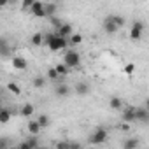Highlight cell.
Here are the masks:
<instances>
[{
	"instance_id": "1",
	"label": "cell",
	"mask_w": 149,
	"mask_h": 149,
	"mask_svg": "<svg viewBox=\"0 0 149 149\" xmlns=\"http://www.w3.org/2000/svg\"><path fill=\"white\" fill-rule=\"evenodd\" d=\"M44 44H47V47L51 51H60L68 46V40L63 37H58L56 33H47V35H44Z\"/></svg>"
},
{
	"instance_id": "2",
	"label": "cell",
	"mask_w": 149,
	"mask_h": 149,
	"mask_svg": "<svg viewBox=\"0 0 149 149\" xmlns=\"http://www.w3.org/2000/svg\"><path fill=\"white\" fill-rule=\"evenodd\" d=\"M79 63H81V56H79V53H77V51H74V49L65 51L63 65H65L67 68H76V67H79Z\"/></svg>"
},
{
	"instance_id": "3",
	"label": "cell",
	"mask_w": 149,
	"mask_h": 149,
	"mask_svg": "<svg viewBox=\"0 0 149 149\" xmlns=\"http://www.w3.org/2000/svg\"><path fill=\"white\" fill-rule=\"evenodd\" d=\"M109 139V132L105 130V128H97L91 135H90V139H88V142L91 144V146H100V144H104L105 140Z\"/></svg>"
},
{
	"instance_id": "4",
	"label": "cell",
	"mask_w": 149,
	"mask_h": 149,
	"mask_svg": "<svg viewBox=\"0 0 149 149\" xmlns=\"http://www.w3.org/2000/svg\"><path fill=\"white\" fill-rule=\"evenodd\" d=\"M30 13L37 18H44L46 16V4L44 2H33L30 7Z\"/></svg>"
},
{
	"instance_id": "5",
	"label": "cell",
	"mask_w": 149,
	"mask_h": 149,
	"mask_svg": "<svg viewBox=\"0 0 149 149\" xmlns=\"http://www.w3.org/2000/svg\"><path fill=\"white\" fill-rule=\"evenodd\" d=\"M11 53H13V47H11L9 40L6 37H0V56L7 58V56H11Z\"/></svg>"
},
{
	"instance_id": "6",
	"label": "cell",
	"mask_w": 149,
	"mask_h": 149,
	"mask_svg": "<svg viewBox=\"0 0 149 149\" xmlns=\"http://www.w3.org/2000/svg\"><path fill=\"white\" fill-rule=\"evenodd\" d=\"M11 63H13V68H16V70H26V67H28V63L23 56H13Z\"/></svg>"
},
{
	"instance_id": "7",
	"label": "cell",
	"mask_w": 149,
	"mask_h": 149,
	"mask_svg": "<svg viewBox=\"0 0 149 149\" xmlns=\"http://www.w3.org/2000/svg\"><path fill=\"white\" fill-rule=\"evenodd\" d=\"M135 121L147 123V121H149V111H147L146 107H137V109H135Z\"/></svg>"
},
{
	"instance_id": "8",
	"label": "cell",
	"mask_w": 149,
	"mask_h": 149,
	"mask_svg": "<svg viewBox=\"0 0 149 149\" xmlns=\"http://www.w3.org/2000/svg\"><path fill=\"white\" fill-rule=\"evenodd\" d=\"M56 35L58 37H63V39H68L72 35V25L70 23H63L58 30H56Z\"/></svg>"
},
{
	"instance_id": "9",
	"label": "cell",
	"mask_w": 149,
	"mask_h": 149,
	"mask_svg": "<svg viewBox=\"0 0 149 149\" xmlns=\"http://www.w3.org/2000/svg\"><path fill=\"white\" fill-rule=\"evenodd\" d=\"M123 121L128 123V125L135 121V107H128V109L123 111Z\"/></svg>"
},
{
	"instance_id": "10",
	"label": "cell",
	"mask_w": 149,
	"mask_h": 149,
	"mask_svg": "<svg viewBox=\"0 0 149 149\" xmlns=\"http://www.w3.org/2000/svg\"><path fill=\"white\" fill-rule=\"evenodd\" d=\"M139 147V139L137 137H130L123 140V149H137Z\"/></svg>"
},
{
	"instance_id": "11",
	"label": "cell",
	"mask_w": 149,
	"mask_h": 149,
	"mask_svg": "<svg viewBox=\"0 0 149 149\" xmlns=\"http://www.w3.org/2000/svg\"><path fill=\"white\" fill-rule=\"evenodd\" d=\"M33 112H35L33 104H25V105L21 107V111H19V114H21V116H25V118H30Z\"/></svg>"
},
{
	"instance_id": "12",
	"label": "cell",
	"mask_w": 149,
	"mask_h": 149,
	"mask_svg": "<svg viewBox=\"0 0 149 149\" xmlns=\"http://www.w3.org/2000/svg\"><path fill=\"white\" fill-rule=\"evenodd\" d=\"M107 19L109 21H112L118 28H121V26H125V18L123 16H118V14H111V16H107Z\"/></svg>"
},
{
	"instance_id": "13",
	"label": "cell",
	"mask_w": 149,
	"mask_h": 149,
	"mask_svg": "<svg viewBox=\"0 0 149 149\" xmlns=\"http://www.w3.org/2000/svg\"><path fill=\"white\" fill-rule=\"evenodd\" d=\"M28 132H30V135H39V132H40V126H39V123L35 121V119H30L28 121Z\"/></svg>"
},
{
	"instance_id": "14",
	"label": "cell",
	"mask_w": 149,
	"mask_h": 149,
	"mask_svg": "<svg viewBox=\"0 0 149 149\" xmlns=\"http://www.w3.org/2000/svg\"><path fill=\"white\" fill-rule=\"evenodd\" d=\"M67 40H68V46H79L83 42V35L81 33H72Z\"/></svg>"
},
{
	"instance_id": "15",
	"label": "cell",
	"mask_w": 149,
	"mask_h": 149,
	"mask_svg": "<svg viewBox=\"0 0 149 149\" xmlns=\"http://www.w3.org/2000/svg\"><path fill=\"white\" fill-rule=\"evenodd\" d=\"M104 30H105L107 33H116V32H118L119 28H118V26H116V25H114L112 21H109V19L105 18V21H104Z\"/></svg>"
},
{
	"instance_id": "16",
	"label": "cell",
	"mask_w": 149,
	"mask_h": 149,
	"mask_svg": "<svg viewBox=\"0 0 149 149\" xmlns=\"http://www.w3.org/2000/svg\"><path fill=\"white\" fill-rule=\"evenodd\" d=\"M70 93V88L67 84H56V95L58 97H68Z\"/></svg>"
},
{
	"instance_id": "17",
	"label": "cell",
	"mask_w": 149,
	"mask_h": 149,
	"mask_svg": "<svg viewBox=\"0 0 149 149\" xmlns=\"http://www.w3.org/2000/svg\"><path fill=\"white\" fill-rule=\"evenodd\" d=\"M11 116L13 114H11L9 109H0V123H2V125L4 123H9L11 121Z\"/></svg>"
},
{
	"instance_id": "18",
	"label": "cell",
	"mask_w": 149,
	"mask_h": 149,
	"mask_svg": "<svg viewBox=\"0 0 149 149\" xmlns=\"http://www.w3.org/2000/svg\"><path fill=\"white\" fill-rule=\"evenodd\" d=\"M76 93H77V95H88V93H90V86H88L86 83H79V84L76 86Z\"/></svg>"
},
{
	"instance_id": "19",
	"label": "cell",
	"mask_w": 149,
	"mask_h": 149,
	"mask_svg": "<svg viewBox=\"0 0 149 149\" xmlns=\"http://www.w3.org/2000/svg\"><path fill=\"white\" fill-rule=\"evenodd\" d=\"M35 121L39 123V126H40V130H42V128H46V126H49V118H47L46 114H39Z\"/></svg>"
},
{
	"instance_id": "20",
	"label": "cell",
	"mask_w": 149,
	"mask_h": 149,
	"mask_svg": "<svg viewBox=\"0 0 149 149\" xmlns=\"http://www.w3.org/2000/svg\"><path fill=\"white\" fill-rule=\"evenodd\" d=\"M109 105H111V109H116V111H118V109L123 107V100H121L119 97H112L111 102H109Z\"/></svg>"
},
{
	"instance_id": "21",
	"label": "cell",
	"mask_w": 149,
	"mask_h": 149,
	"mask_svg": "<svg viewBox=\"0 0 149 149\" xmlns=\"http://www.w3.org/2000/svg\"><path fill=\"white\" fill-rule=\"evenodd\" d=\"M32 44H33V46H42V44H44V35L39 33V32L33 33V35H32Z\"/></svg>"
},
{
	"instance_id": "22",
	"label": "cell",
	"mask_w": 149,
	"mask_h": 149,
	"mask_svg": "<svg viewBox=\"0 0 149 149\" xmlns=\"http://www.w3.org/2000/svg\"><path fill=\"white\" fill-rule=\"evenodd\" d=\"M56 9H58V6L53 2V4H46V16H54L56 14Z\"/></svg>"
},
{
	"instance_id": "23",
	"label": "cell",
	"mask_w": 149,
	"mask_h": 149,
	"mask_svg": "<svg viewBox=\"0 0 149 149\" xmlns=\"http://www.w3.org/2000/svg\"><path fill=\"white\" fill-rule=\"evenodd\" d=\"M54 70H56V74H58L60 77H61V76H67V74H68V68H67L63 63H58V65L54 67Z\"/></svg>"
},
{
	"instance_id": "24",
	"label": "cell",
	"mask_w": 149,
	"mask_h": 149,
	"mask_svg": "<svg viewBox=\"0 0 149 149\" xmlns=\"http://www.w3.org/2000/svg\"><path fill=\"white\" fill-rule=\"evenodd\" d=\"M7 90H9L13 95H19V93H21V88H19L16 83H9V84H7Z\"/></svg>"
},
{
	"instance_id": "25",
	"label": "cell",
	"mask_w": 149,
	"mask_h": 149,
	"mask_svg": "<svg viewBox=\"0 0 149 149\" xmlns=\"http://www.w3.org/2000/svg\"><path fill=\"white\" fill-rule=\"evenodd\" d=\"M140 37H142V32L132 26V30H130V39H132V40H139Z\"/></svg>"
},
{
	"instance_id": "26",
	"label": "cell",
	"mask_w": 149,
	"mask_h": 149,
	"mask_svg": "<svg viewBox=\"0 0 149 149\" xmlns=\"http://www.w3.org/2000/svg\"><path fill=\"white\" fill-rule=\"evenodd\" d=\"M123 72L126 74V76L133 74V72H135V63H126V65H125V68H123Z\"/></svg>"
},
{
	"instance_id": "27",
	"label": "cell",
	"mask_w": 149,
	"mask_h": 149,
	"mask_svg": "<svg viewBox=\"0 0 149 149\" xmlns=\"http://www.w3.org/2000/svg\"><path fill=\"white\" fill-rule=\"evenodd\" d=\"M47 77L51 79V81H56L60 76L56 74V70H54V67H51V68H47Z\"/></svg>"
},
{
	"instance_id": "28",
	"label": "cell",
	"mask_w": 149,
	"mask_h": 149,
	"mask_svg": "<svg viewBox=\"0 0 149 149\" xmlns=\"http://www.w3.org/2000/svg\"><path fill=\"white\" fill-rule=\"evenodd\" d=\"M70 147V140H58L56 142V149H68Z\"/></svg>"
},
{
	"instance_id": "29",
	"label": "cell",
	"mask_w": 149,
	"mask_h": 149,
	"mask_svg": "<svg viewBox=\"0 0 149 149\" xmlns=\"http://www.w3.org/2000/svg\"><path fill=\"white\" fill-rule=\"evenodd\" d=\"M9 144L11 140L7 137H0V149H9Z\"/></svg>"
},
{
	"instance_id": "30",
	"label": "cell",
	"mask_w": 149,
	"mask_h": 149,
	"mask_svg": "<svg viewBox=\"0 0 149 149\" xmlns=\"http://www.w3.org/2000/svg\"><path fill=\"white\" fill-rule=\"evenodd\" d=\"M44 84H46V79L44 77H35L33 79V86L35 88H44Z\"/></svg>"
},
{
	"instance_id": "31",
	"label": "cell",
	"mask_w": 149,
	"mask_h": 149,
	"mask_svg": "<svg viewBox=\"0 0 149 149\" xmlns=\"http://www.w3.org/2000/svg\"><path fill=\"white\" fill-rule=\"evenodd\" d=\"M26 144H28L32 149H37V137H35V135H32L30 139H26Z\"/></svg>"
},
{
	"instance_id": "32",
	"label": "cell",
	"mask_w": 149,
	"mask_h": 149,
	"mask_svg": "<svg viewBox=\"0 0 149 149\" xmlns=\"http://www.w3.org/2000/svg\"><path fill=\"white\" fill-rule=\"evenodd\" d=\"M51 23H53V26H54L56 30H58V28H60V26L63 25V23H61V21H60L58 18H54V16H51Z\"/></svg>"
},
{
	"instance_id": "33",
	"label": "cell",
	"mask_w": 149,
	"mask_h": 149,
	"mask_svg": "<svg viewBox=\"0 0 149 149\" xmlns=\"http://www.w3.org/2000/svg\"><path fill=\"white\" fill-rule=\"evenodd\" d=\"M32 4H33V0H25V2H23V6H21V9H23V11H30Z\"/></svg>"
},
{
	"instance_id": "34",
	"label": "cell",
	"mask_w": 149,
	"mask_h": 149,
	"mask_svg": "<svg viewBox=\"0 0 149 149\" xmlns=\"http://www.w3.org/2000/svg\"><path fill=\"white\" fill-rule=\"evenodd\" d=\"M132 26H133V28H137V30H140V32H144V23H142V21H135Z\"/></svg>"
},
{
	"instance_id": "35",
	"label": "cell",
	"mask_w": 149,
	"mask_h": 149,
	"mask_svg": "<svg viewBox=\"0 0 149 149\" xmlns=\"http://www.w3.org/2000/svg\"><path fill=\"white\" fill-rule=\"evenodd\" d=\"M68 149H83V147H81L79 142H72V140H70V147H68Z\"/></svg>"
},
{
	"instance_id": "36",
	"label": "cell",
	"mask_w": 149,
	"mask_h": 149,
	"mask_svg": "<svg viewBox=\"0 0 149 149\" xmlns=\"http://www.w3.org/2000/svg\"><path fill=\"white\" fill-rule=\"evenodd\" d=\"M119 130H123V132H128V130H130V125H128V123H123V125H119Z\"/></svg>"
},
{
	"instance_id": "37",
	"label": "cell",
	"mask_w": 149,
	"mask_h": 149,
	"mask_svg": "<svg viewBox=\"0 0 149 149\" xmlns=\"http://www.w3.org/2000/svg\"><path fill=\"white\" fill-rule=\"evenodd\" d=\"M18 149H32V147H30V146L26 144V140H23V142L19 144V147H18Z\"/></svg>"
},
{
	"instance_id": "38",
	"label": "cell",
	"mask_w": 149,
	"mask_h": 149,
	"mask_svg": "<svg viewBox=\"0 0 149 149\" xmlns=\"http://www.w3.org/2000/svg\"><path fill=\"white\" fill-rule=\"evenodd\" d=\"M9 2H7V0H0V9H2V7H6Z\"/></svg>"
}]
</instances>
